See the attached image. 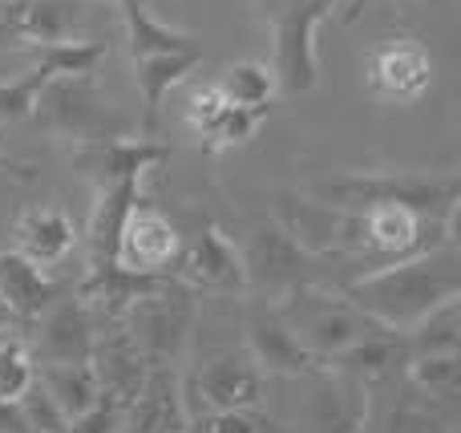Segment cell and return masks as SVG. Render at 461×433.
<instances>
[{"mask_svg":"<svg viewBox=\"0 0 461 433\" xmlns=\"http://www.w3.org/2000/svg\"><path fill=\"white\" fill-rule=\"evenodd\" d=\"M344 296L360 308L365 316H373L384 329L405 332L409 324H417L425 312H433L438 304L461 296V251L457 239L441 243L433 251L409 259H393L373 272H365L360 280L344 284Z\"/></svg>","mask_w":461,"mask_h":433,"instance_id":"obj_1","label":"cell"},{"mask_svg":"<svg viewBox=\"0 0 461 433\" xmlns=\"http://www.w3.org/2000/svg\"><path fill=\"white\" fill-rule=\"evenodd\" d=\"M276 312L295 332V340L324 365L336 353H344L352 340H360L365 332L376 329L373 316H365L344 292H332L324 284H295V288H287L284 304Z\"/></svg>","mask_w":461,"mask_h":433,"instance_id":"obj_2","label":"cell"},{"mask_svg":"<svg viewBox=\"0 0 461 433\" xmlns=\"http://www.w3.org/2000/svg\"><path fill=\"white\" fill-rule=\"evenodd\" d=\"M340 5L344 0H259V13L271 24V41H276L271 69H276L279 94L316 89L320 81L316 32Z\"/></svg>","mask_w":461,"mask_h":433,"instance_id":"obj_3","label":"cell"},{"mask_svg":"<svg viewBox=\"0 0 461 433\" xmlns=\"http://www.w3.org/2000/svg\"><path fill=\"white\" fill-rule=\"evenodd\" d=\"M122 324L150 365H175L194 329V288L175 275H158L126 304Z\"/></svg>","mask_w":461,"mask_h":433,"instance_id":"obj_4","label":"cell"},{"mask_svg":"<svg viewBox=\"0 0 461 433\" xmlns=\"http://www.w3.org/2000/svg\"><path fill=\"white\" fill-rule=\"evenodd\" d=\"M320 203L332 207H365V203H409L421 215L433 219H457L461 207V183L457 175L441 178H421V175H352L336 178V183L312 186Z\"/></svg>","mask_w":461,"mask_h":433,"instance_id":"obj_5","label":"cell"},{"mask_svg":"<svg viewBox=\"0 0 461 433\" xmlns=\"http://www.w3.org/2000/svg\"><path fill=\"white\" fill-rule=\"evenodd\" d=\"M32 118L45 130L69 134L77 142H97V138H122L130 122L105 102L97 89V73H77V77H53L41 89Z\"/></svg>","mask_w":461,"mask_h":433,"instance_id":"obj_6","label":"cell"},{"mask_svg":"<svg viewBox=\"0 0 461 433\" xmlns=\"http://www.w3.org/2000/svg\"><path fill=\"white\" fill-rule=\"evenodd\" d=\"M239 259H243L247 284H263L271 292H287L295 284H320V272H324V259L303 248L279 219L255 223L239 248Z\"/></svg>","mask_w":461,"mask_h":433,"instance_id":"obj_7","label":"cell"},{"mask_svg":"<svg viewBox=\"0 0 461 433\" xmlns=\"http://www.w3.org/2000/svg\"><path fill=\"white\" fill-rule=\"evenodd\" d=\"M263 385L267 373L255 365V356L247 348H227L183 381V410L186 418L207 410H259Z\"/></svg>","mask_w":461,"mask_h":433,"instance_id":"obj_8","label":"cell"},{"mask_svg":"<svg viewBox=\"0 0 461 433\" xmlns=\"http://www.w3.org/2000/svg\"><path fill=\"white\" fill-rule=\"evenodd\" d=\"M433 53L405 32L376 41L365 57V89L384 105H417L433 89Z\"/></svg>","mask_w":461,"mask_h":433,"instance_id":"obj_9","label":"cell"},{"mask_svg":"<svg viewBox=\"0 0 461 433\" xmlns=\"http://www.w3.org/2000/svg\"><path fill=\"white\" fill-rule=\"evenodd\" d=\"M178 256H183L178 227L158 207L138 199L118 227V256H113L118 267L138 275H170L178 267Z\"/></svg>","mask_w":461,"mask_h":433,"instance_id":"obj_10","label":"cell"},{"mask_svg":"<svg viewBox=\"0 0 461 433\" xmlns=\"http://www.w3.org/2000/svg\"><path fill=\"white\" fill-rule=\"evenodd\" d=\"M170 158V146L158 138H97V142H81L73 162L94 186L130 183V178H146L154 167Z\"/></svg>","mask_w":461,"mask_h":433,"instance_id":"obj_11","label":"cell"},{"mask_svg":"<svg viewBox=\"0 0 461 433\" xmlns=\"http://www.w3.org/2000/svg\"><path fill=\"white\" fill-rule=\"evenodd\" d=\"M97 340V312L81 296H57L45 312L37 316V348L41 365H65V361H89Z\"/></svg>","mask_w":461,"mask_h":433,"instance_id":"obj_12","label":"cell"},{"mask_svg":"<svg viewBox=\"0 0 461 433\" xmlns=\"http://www.w3.org/2000/svg\"><path fill=\"white\" fill-rule=\"evenodd\" d=\"M259 122H263V113L230 105L215 89V81L191 89V97H186V126H191V134L199 138V146L207 154H223V150H235V146H247L255 138V130H259Z\"/></svg>","mask_w":461,"mask_h":433,"instance_id":"obj_13","label":"cell"},{"mask_svg":"<svg viewBox=\"0 0 461 433\" xmlns=\"http://www.w3.org/2000/svg\"><path fill=\"white\" fill-rule=\"evenodd\" d=\"M178 280L194 292H235L247 288V272L239 248L227 239L219 227H203L191 243H183V256H178Z\"/></svg>","mask_w":461,"mask_h":433,"instance_id":"obj_14","label":"cell"},{"mask_svg":"<svg viewBox=\"0 0 461 433\" xmlns=\"http://www.w3.org/2000/svg\"><path fill=\"white\" fill-rule=\"evenodd\" d=\"M247 353L255 356L267 377H316L324 369L320 356H312L308 348L295 340V332L284 324V316L276 308H255L251 324H247Z\"/></svg>","mask_w":461,"mask_h":433,"instance_id":"obj_15","label":"cell"},{"mask_svg":"<svg viewBox=\"0 0 461 433\" xmlns=\"http://www.w3.org/2000/svg\"><path fill=\"white\" fill-rule=\"evenodd\" d=\"M89 365H94L97 389H102L105 397H113L118 405L134 401L142 381H146V373H150V361L142 356V348L134 345V337L126 332L122 320H113L110 332H97Z\"/></svg>","mask_w":461,"mask_h":433,"instance_id":"obj_16","label":"cell"},{"mask_svg":"<svg viewBox=\"0 0 461 433\" xmlns=\"http://www.w3.org/2000/svg\"><path fill=\"white\" fill-rule=\"evenodd\" d=\"M186 410H183V381L175 365H150L138 397L126 405L122 433H183Z\"/></svg>","mask_w":461,"mask_h":433,"instance_id":"obj_17","label":"cell"},{"mask_svg":"<svg viewBox=\"0 0 461 433\" xmlns=\"http://www.w3.org/2000/svg\"><path fill=\"white\" fill-rule=\"evenodd\" d=\"M203 65V45L191 49H170V53H154L134 61V86L142 97V118H138V134L154 138L158 134V118H162V102L170 97V89L183 86L194 69Z\"/></svg>","mask_w":461,"mask_h":433,"instance_id":"obj_18","label":"cell"},{"mask_svg":"<svg viewBox=\"0 0 461 433\" xmlns=\"http://www.w3.org/2000/svg\"><path fill=\"white\" fill-rule=\"evenodd\" d=\"M0 21L13 24L24 45H61L77 37L86 5L81 0H0Z\"/></svg>","mask_w":461,"mask_h":433,"instance_id":"obj_19","label":"cell"},{"mask_svg":"<svg viewBox=\"0 0 461 433\" xmlns=\"http://www.w3.org/2000/svg\"><path fill=\"white\" fill-rule=\"evenodd\" d=\"M57 296H65L61 284L49 280L45 267L24 259L21 251H0V300L13 320H37Z\"/></svg>","mask_w":461,"mask_h":433,"instance_id":"obj_20","label":"cell"},{"mask_svg":"<svg viewBox=\"0 0 461 433\" xmlns=\"http://www.w3.org/2000/svg\"><path fill=\"white\" fill-rule=\"evenodd\" d=\"M13 235H16V251H21L24 259H32L37 267L61 264V259L69 256V251L77 248V239H81L77 227H73V219L65 215V211H57V207L21 211Z\"/></svg>","mask_w":461,"mask_h":433,"instance_id":"obj_21","label":"cell"},{"mask_svg":"<svg viewBox=\"0 0 461 433\" xmlns=\"http://www.w3.org/2000/svg\"><path fill=\"white\" fill-rule=\"evenodd\" d=\"M405 361H409L405 337H397V329L376 324L373 332L352 340V345L344 348V353H336L328 365H332L336 373H348V377H357V381H368V377H384V373H393Z\"/></svg>","mask_w":461,"mask_h":433,"instance_id":"obj_22","label":"cell"},{"mask_svg":"<svg viewBox=\"0 0 461 433\" xmlns=\"http://www.w3.org/2000/svg\"><path fill=\"white\" fill-rule=\"evenodd\" d=\"M365 385L348 373H340V377H328L320 385L316 401H312V426H316V433H357L365 426Z\"/></svg>","mask_w":461,"mask_h":433,"instance_id":"obj_23","label":"cell"},{"mask_svg":"<svg viewBox=\"0 0 461 433\" xmlns=\"http://www.w3.org/2000/svg\"><path fill=\"white\" fill-rule=\"evenodd\" d=\"M122 13V24H126V41H130V57L142 61V57H154V53H170V49H191L199 45L194 32H183V29H170L167 21L146 8V0H113Z\"/></svg>","mask_w":461,"mask_h":433,"instance_id":"obj_24","label":"cell"},{"mask_svg":"<svg viewBox=\"0 0 461 433\" xmlns=\"http://www.w3.org/2000/svg\"><path fill=\"white\" fill-rule=\"evenodd\" d=\"M37 381L45 385V393L61 405L65 418H77L86 413L89 405L102 397L97 389V377H94V365L89 361H65V365H41Z\"/></svg>","mask_w":461,"mask_h":433,"instance_id":"obj_25","label":"cell"},{"mask_svg":"<svg viewBox=\"0 0 461 433\" xmlns=\"http://www.w3.org/2000/svg\"><path fill=\"white\" fill-rule=\"evenodd\" d=\"M215 89L227 97L230 105H243V110H255V113H267L271 102L279 94V81H276V69L263 61H235L227 65L223 73L215 77Z\"/></svg>","mask_w":461,"mask_h":433,"instance_id":"obj_26","label":"cell"},{"mask_svg":"<svg viewBox=\"0 0 461 433\" xmlns=\"http://www.w3.org/2000/svg\"><path fill=\"white\" fill-rule=\"evenodd\" d=\"M405 345L409 356H425V353H457L461 348V300H446L433 312H425L417 324L405 329Z\"/></svg>","mask_w":461,"mask_h":433,"instance_id":"obj_27","label":"cell"},{"mask_svg":"<svg viewBox=\"0 0 461 433\" xmlns=\"http://www.w3.org/2000/svg\"><path fill=\"white\" fill-rule=\"evenodd\" d=\"M409 377L421 393L438 397V401H457L461 397V356L457 353H425L409 356Z\"/></svg>","mask_w":461,"mask_h":433,"instance_id":"obj_28","label":"cell"},{"mask_svg":"<svg viewBox=\"0 0 461 433\" xmlns=\"http://www.w3.org/2000/svg\"><path fill=\"white\" fill-rule=\"evenodd\" d=\"M276 421H267L259 410H207L186 418V433H271Z\"/></svg>","mask_w":461,"mask_h":433,"instance_id":"obj_29","label":"cell"},{"mask_svg":"<svg viewBox=\"0 0 461 433\" xmlns=\"http://www.w3.org/2000/svg\"><path fill=\"white\" fill-rule=\"evenodd\" d=\"M32 377L37 369H32L29 348L16 337H0V401H16L32 385Z\"/></svg>","mask_w":461,"mask_h":433,"instance_id":"obj_30","label":"cell"},{"mask_svg":"<svg viewBox=\"0 0 461 433\" xmlns=\"http://www.w3.org/2000/svg\"><path fill=\"white\" fill-rule=\"evenodd\" d=\"M16 405H21L29 433H69V418H65L61 405L45 393V385H41L37 377H32V385L24 389L21 397H16Z\"/></svg>","mask_w":461,"mask_h":433,"instance_id":"obj_31","label":"cell"},{"mask_svg":"<svg viewBox=\"0 0 461 433\" xmlns=\"http://www.w3.org/2000/svg\"><path fill=\"white\" fill-rule=\"evenodd\" d=\"M122 418H126V405L102 393L86 413L69 418V433H122Z\"/></svg>","mask_w":461,"mask_h":433,"instance_id":"obj_32","label":"cell"},{"mask_svg":"<svg viewBox=\"0 0 461 433\" xmlns=\"http://www.w3.org/2000/svg\"><path fill=\"white\" fill-rule=\"evenodd\" d=\"M376 433H441V426H438V418H429L417 405H397Z\"/></svg>","mask_w":461,"mask_h":433,"instance_id":"obj_33","label":"cell"},{"mask_svg":"<svg viewBox=\"0 0 461 433\" xmlns=\"http://www.w3.org/2000/svg\"><path fill=\"white\" fill-rule=\"evenodd\" d=\"M0 49H24V41L13 32V24L0 21Z\"/></svg>","mask_w":461,"mask_h":433,"instance_id":"obj_34","label":"cell"},{"mask_svg":"<svg viewBox=\"0 0 461 433\" xmlns=\"http://www.w3.org/2000/svg\"><path fill=\"white\" fill-rule=\"evenodd\" d=\"M0 170H16V175H21V178H29V167H21V162H13V158H8V150H5V146H0Z\"/></svg>","mask_w":461,"mask_h":433,"instance_id":"obj_35","label":"cell"},{"mask_svg":"<svg viewBox=\"0 0 461 433\" xmlns=\"http://www.w3.org/2000/svg\"><path fill=\"white\" fill-rule=\"evenodd\" d=\"M340 8H344V13H340V21H348V24H352V21H357V16H360V8H365V0H344Z\"/></svg>","mask_w":461,"mask_h":433,"instance_id":"obj_36","label":"cell"},{"mask_svg":"<svg viewBox=\"0 0 461 433\" xmlns=\"http://www.w3.org/2000/svg\"><path fill=\"white\" fill-rule=\"evenodd\" d=\"M0 320H13V316H8V308H5V300H0Z\"/></svg>","mask_w":461,"mask_h":433,"instance_id":"obj_37","label":"cell"},{"mask_svg":"<svg viewBox=\"0 0 461 433\" xmlns=\"http://www.w3.org/2000/svg\"><path fill=\"white\" fill-rule=\"evenodd\" d=\"M0 324H8V320H0Z\"/></svg>","mask_w":461,"mask_h":433,"instance_id":"obj_38","label":"cell"}]
</instances>
